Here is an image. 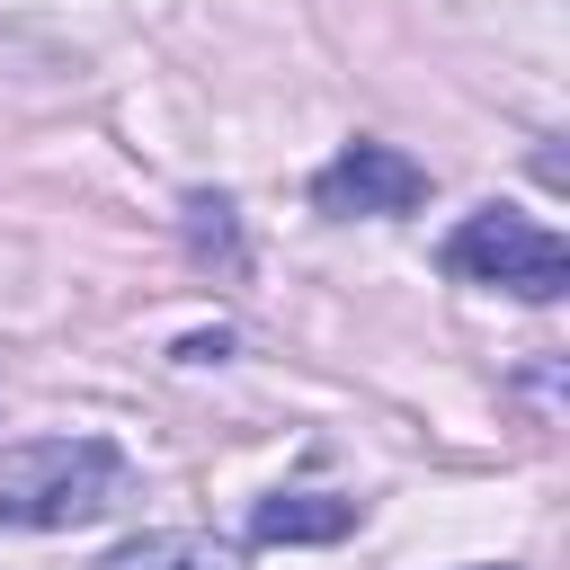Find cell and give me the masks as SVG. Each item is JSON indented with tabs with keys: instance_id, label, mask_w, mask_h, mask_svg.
I'll return each mask as SVG.
<instances>
[{
	"instance_id": "1",
	"label": "cell",
	"mask_w": 570,
	"mask_h": 570,
	"mask_svg": "<svg viewBox=\"0 0 570 570\" xmlns=\"http://www.w3.org/2000/svg\"><path fill=\"white\" fill-rule=\"evenodd\" d=\"M125 499V454L107 436H36L0 454V525H89Z\"/></svg>"
},
{
	"instance_id": "2",
	"label": "cell",
	"mask_w": 570,
	"mask_h": 570,
	"mask_svg": "<svg viewBox=\"0 0 570 570\" xmlns=\"http://www.w3.org/2000/svg\"><path fill=\"white\" fill-rule=\"evenodd\" d=\"M445 267L472 276V285H508V294H525V303H552V294L570 285V249H561V232H543V223H525V214H508V205L454 223Z\"/></svg>"
},
{
	"instance_id": "3",
	"label": "cell",
	"mask_w": 570,
	"mask_h": 570,
	"mask_svg": "<svg viewBox=\"0 0 570 570\" xmlns=\"http://www.w3.org/2000/svg\"><path fill=\"white\" fill-rule=\"evenodd\" d=\"M312 205L338 214V223H356V214H419L428 205V169L410 151H392V142H347L312 178Z\"/></svg>"
},
{
	"instance_id": "4",
	"label": "cell",
	"mask_w": 570,
	"mask_h": 570,
	"mask_svg": "<svg viewBox=\"0 0 570 570\" xmlns=\"http://www.w3.org/2000/svg\"><path fill=\"white\" fill-rule=\"evenodd\" d=\"M89 570H249V552L232 534H205V525H160V534H134V543L98 552Z\"/></svg>"
},
{
	"instance_id": "5",
	"label": "cell",
	"mask_w": 570,
	"mask_h": 570,
	"mask_svg": "<svg viewBox=\"0 0 570 570\" xmlns=\"http://www.w3.org/2000/svg\"><path fill=\"white\" fill-rule=\"evenodd\" d=\"M347 525H356V499H338V490H267L249 508L258 543H338Z\"/></svg>"
},
{
	"instance_id": "6",
	"label": "cell",
	"mask_w": 570,
	"mask_h": 570,
	"mask_svg": "<svg viewBox=\"0 0 570 570\" xmlns=\"http://www.w3.org/2000/svg\"><path fill=\"white\" fill-rule=\"evenodd\" d=\"M187 240L214 258L223 249V267H240V232H232V196H187Z\"/></svg>"
},
{
	"instance_id": "7",
	"label": "cell",
	"mask_w": 570,
	"mask_h": 570,
	"mask_svg": "<svg viewBox=\"0 0 570 570\" xmlns=\"http://www.w3.org/2000/svg\"><path fill=\"white\" fill-rule=\"evenodd\" d=\"M499 570H508V561H499Z\"/></svg>"
}]
</instances>
